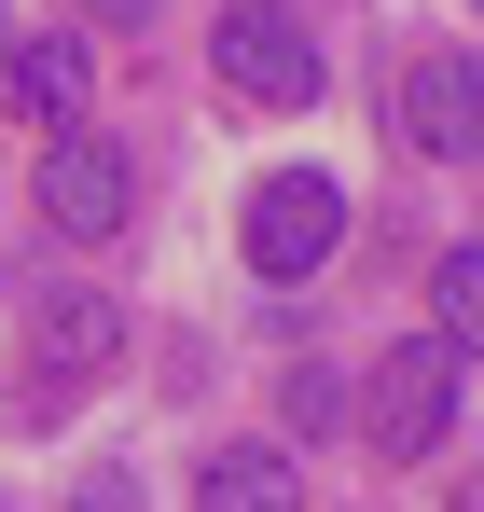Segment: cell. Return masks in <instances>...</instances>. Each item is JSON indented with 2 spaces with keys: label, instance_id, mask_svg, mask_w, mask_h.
Returning <instances> with one entry per match:
<instances>
[{
  "label": "cell",
  "instance_id": "obj_12",
  "mask_svg": "<svg viewBox=\"0 0 484 512\" xmlns=\"http://www.w3.org/2000/svg\"><path fill=\"white\" fill-rule=\"evenodd\" d=\"M83 512H139V485H125V471H97V485H83Z\"/></svg>",
  "mask_w": 484,
  "mask_h": 512
},
{
  "label": "cell",
  "instance_id": "obj_10",
  "mask_svg": "<svg viewBox=\"0 0 484 512\" xmlns=\"http://www.w3.org/2000/svg\"><path fill=\"white\" fill-rule=\"evenodd\" d=\"M277 416L305 429V443H319V429H346V388H332L319 360H305V374H291V388H277Z\"/></svg>",
  "mask_w": 484,
  "mask_h": 512
},
{
  "label": "cell",
  "instance_id": "obj_8",
  "mask_svg": "<svg viewBox=\"0 0 484 512\" xmlns=\"http://www.w3.org/2000/svg\"><path fill=\"white\" fill-rule=\"evenodd\" d=\"M194 512H305V471H291L277 443H222V457L194 471Z\"/></svg>",
  "mask_w": 484,
  "mask_h": 512
},
{
  "label": "cell",
  "instance_id": "obj_6",
  "mask_svg": "<svg viewBox=\"0 0 484 512\" xmlns=\"http://www.w3.org/2000/svg\"><path fill=\"white\" fill-rule=\"evenodd\" d=\"M402 139L415 153H484V56H415L402 70Z\"/></svg>",
  "mask_w": 484,
  "mask_h": 512
},
{
  "label": "cell",
  "instance_id": "obj_7",
  "mask_svg": "<svg viewBox=\"0 0 484 512\" xmlns=\"http://www.w3.org/2000/svg\"><path fill=\"white\" fill-rule=\"evenodd\" d=\"M83 70H97L83 28H28V42H0V97H14L28 125H70V111H83Z\"/></svg>",
  "mask_w": 484,
  "mask_h": 512
},
{
  "label": "cell",
  "instance_id": "obj_2",
  "mask_svg": "<svg viewBox=\"0 0 484 512\" xmlns=\"http://www.w3.org/2000/svg\"><path fill=\"white\" fill-rule=\"evenodd\" d=\"M457 374H471V360H457L443 333H402L374 374H360V429H374L388 457H429V443L457 429Z\"/></svg>",
  "mask_w": 484,
  "mask_h": 512
},
{
  "label": "cell",
  "instance_id": "obj_9",
  "mask_svg": "<svg viewBox=\"0 0 484 512\" xmlns=\"http://www.w3.org/2000/svg\"><path fill=\"white\" fill-rule=\"evenodd\" d=\"M429 333L457 346V360H484V250H443V263H429Z\"/></svg>",
  "mask_w": 484,
  "mask_h": 512
},
{
  "label": "cell",
  "instance_id": "obj_3",
  "mask_svg": "<svg viewBox=\"0 0 484 512\" xmlns=\"http://www.w3.org/2000/svg\"><path fill=\"white\" fill-rule=\"evenodd\" d=\"M208 56H222V84L263 97V111H305V97L332 84V70H319V28H305L291 0H236V14L208 28Z\"/></svg>",
  "mask_w": 484,
  "mask_h": 512
},
{
  "label": "cell",
  "instance_id": "obj_11",
  "mask_svg": "<svg viewBox=\"0 0 484 512\" xmlns=\"http://www.w3.org/2000/svg\"><path fill=\"white\" fill-rule=\"evenodd\" d=\"M83 14H97V28H153L166 0H83Z\"/></svg>",
  "mask_w": 484,
  "mask_h": 512
},
{
  "label": "cell",
  "instance_id": "obj_5",
  "mask_svg": "<svg viewBox=\"0 0 484 512\" xmlns=\"http://www.w3.org/2000/svg\"><path fill=\"white\" fill-rule=\"evenodd\" d=\"M42 208H56V236H125L139 167H125L111 139H56V153H42Z\"/></svg>",
  "mask_w": 484,
  "mask_h": 512
},
{
  "label": "cell",
  "instance_id": "obj_1",
  "mask_svg": "<svg viewBox=\"0 0 484 512\" xmlns=\"http://www.w3.org/2000/svg\"><path fill=\"white\" fill-rule=\"evenodd\" d=\"M236 236H249V277L305 291V277L346 250V180H332V167H277L263 194H249V222H236Z\"/></svg>",
  "mask_w": 484,
  "mask_h": 512
},
{
  "label": "cell",
  "instance_id": "obj_4",
  "mask_svg": "<svg viewBox=\"0 0 484 512\" xmlns=\"http://www.w3.org/2000/svg\"><path fill=\"white\" fill-rule=\"evenodd\" d=\"M111 360H125V305H111V291H42V319H28V388H14V402L56 429L70 388L111 374Z\"/></svg>",
  "mask_w": 484,
  "mask_h": 512
}]
</instances>
